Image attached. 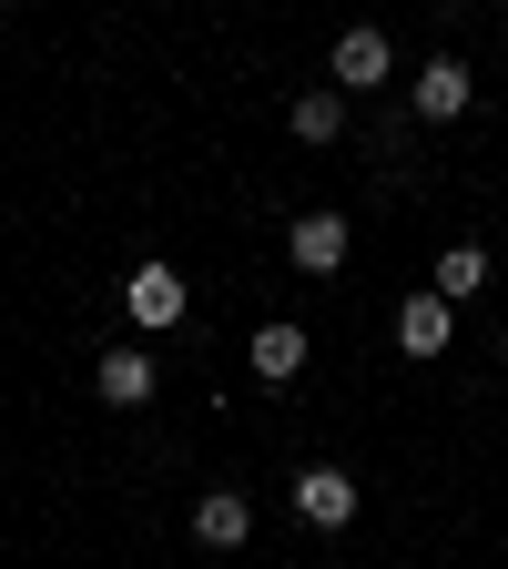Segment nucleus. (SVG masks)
<instances>
[{"label":"nucleus","mask_w":508,"mask_h":569,"mask_svg":"<svg viewBox=\"0 0 508 569\" xmlns=\"http://www.w3.org/2000/svg\"><path fill=\"white\" fill-rule=\"evenodd\" d=\"M153 387L163 377H153V356H142V346H102L92 356V397L102 407H153Z\"/></svg>","instance_id":"obj_7"},{"label":"nucleus","mask_w":508,"mask_h":569,"mask_svg":"<svg viewBox=\"0 0 508 569\" xmlns=\"http://www.w3.org/2000/svg\"><path fill=\"white\" fill-rule=\"evenodd\" d=\"M193 539H203V549H245V539H255V498H245V488H203V498H193Z\"/></svg>","instance_id":"obj_9"},{"label":"nucleus","mask_w":508,"mask_h":569,"mask_svg":"<svg viewBox=\"0 0 508 569\" xmlns=\"http://www.w3.org/2000/svg\"><path fill=\"white\" fill-rule=\"evenodd\" d=\"M488 284V244H438V264H427V296L438 306H468Z\"/></svg>","instance_id":"obj_10"},{"label":"nucleus","mask_w":508,"mask_h":569,"mask_svg":"<svg viewBox=\"0 0 508 569\" xmlns=\"http://www.w3.org/2000/svg\"><path fill=\"white\" fill-rule=\"evenodd\" d=\"M448 346H458V306H438V296L417 284V296L397 306V356H417V367H427V356H448Z\"/></svg>","instance_id":"obj_8"},{"label":"nucleus","mask_w":508,"mask_h":569,"mask_svg":"<svg viewBox=\"0 0 508 569\" xmlns=\"http://www.w3.org/2000/svg\"><path fill=\"white\" fill-rule=\"evenodd\" d=\"M346 244H356V234H346V213H336V203H306L296 224H285V254H296V274H346Z\"/></svg>","instance_id":"obj_5"},{"label":"nucleus","mask_w":508,"mask_h":569,"mask_svg":"<svg viewBox=\"0 0 508 569\" xmlns=\"http://www.w3.org/2000/svg\"><path fill=\"white\" fill-rule=\"evenodd\" d=\"M285 132H296V142H316V153H326V142L346 132V92H336V82L296 92V112H285Z\"/></svg>","instance_id":"obj_11"},{"label":"nucleus","mask_w":508,"mask_h":569,"mask_svg":"<svg viewBox=\"0 0 508 569\" xmlns=\"http://www.w3.org/2000/svg\"><path fill=\"white\" fill-rule=\"evenodd\" d=\"M326 82L356 102V92H387L397 82V41L377 31V21H356V31H336V51H326Z\"/></svg>","instance_id":"obj_1"},{"label":"nucleus","mask_w":508,"mask_h":569,"mask_svg":"<svg viewBox=\"0 0 508 569\" xmlns=\"http://www.w3.org/2000/svg\"><path fill=\"white\" fill-rule=\"evenodd\" d=\"M498 356H508V326H498Z\"/></svg>","instance_id":"obj_12"},{"label":"nucleus","mask_w":508,"mask_h":569,"mask_svg":"<svg viewBox=\"0 0 508 569\" xmlns=\"http://www.w3.org/2000/svg\"><path fill=\"white\" fill-rule=\"evenodd\" d=\"M285 498H296V519H306V529H356V509H367V488H356L336 458H306Z\"/></svg>","instance_id":"obj_2"},{"label":"nucleus","mask_w":508,"mask_h":569,"mask_svg":"<svg viewBox=\"0 0 508 569\" xmlns=\"http://www.w3.org/2000/svg\"><path fill=\"white\" fill-rule=\"evenodd\" d=\"M306 356H316V336H306L296 316H265V326L245 336V367H255V387H296V377H306Z\"/></svg>","instance_id":"obj_4"},{"label":"nucleus","mask_w":508,"mask_h":569,"mask_svg":"<svg viewBox=\"0 0 508 569\" xmlns=\"http://www.w3.org/2000/svg\"><path fill=\"white\" fill-rule=\"evenodd\" d=\"M122 316H132L142 336H163V326H183V264H163V254H142V264L122 274Z\"/></svg>","instance_id":"obj_3"},{"label":"nucleus","mask_w":508,"mask_h":569,"mask_svg":"<svg viewBox=\"0 0 508 569\" xmlns=\"http://www.w3.org/2000/svg\"><path fill=\"white\" fill-rule=\"evenodd\" d=\"M407 102H417V122H458V112L478 102V71H468L458 51H438V61H427L417 82H407Z\"/></svg>","instance_id":"obj_6"}]
</instances>
